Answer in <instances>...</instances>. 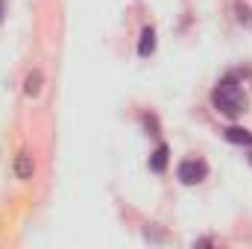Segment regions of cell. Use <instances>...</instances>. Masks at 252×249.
Returning <instances> with one entry per match:
<instances>
[{"label":"cell","instance_id":"6","mask_svg":"<svg viewBox=\"0 0 252 249\" xmlns=\"http://www.w3.org/2000/svg\"><path fill=\"white\" fill-rule=\"evenodd\" d=\"M15 176L18 179H32V156L30 153H21L15 158Z\"/></svg>","mask_w":252,"mask_h":249},{"label":"cell","instance_id":"3","mask_svg":"<svg viewBox=\"0 0 252 249\" xmlns=\"http://www.w3.org/2000/svg\"><path fill=\"white\" fill-rule=\"evenodd\" d=\"M167 156H170V150H167L164 144H158L156 153L150 156V170H153V173H164V167H167Z\"/></svg>","mask_w":252,"mask_h":249},{"label":"cell","instance_id":"5","mask_svg":"<svg viewBox=\"0 0 252 249\" xmlns=\"http://www.w3.org/2000/svg\"><path fill=\"white\" fill-rule=\"evenodd\" d=\"M153 50H156V30L153 27H144L141 41H138V56H150Z\"/></svg>","mask_w":252,"mask_h":249},{"label":"cell","instance_id":"8","mask_svg":"<svg viewBox=\"0 0 252 249\" xmlns=\"http://www.w3.org/2000/svg\"><path fill=\"white\" fill-rule=\"evenodd\" d=\"M235 12H238V21H241L244 27H250V30H252V9H250V6H247V3H238V6H235Z\"/></svg>","mask_w":252,"mask_h":249},{"label":"cell","instance_id":"2","mask_svg":"<svg viewBox=\"0 0 252 249\" xmlns=\"http://www.w3.org/2000/svg\"><path fill=\"white\" fill-rule=\"evenodd\" d=\"M176 176H179L182 185H199V182L208 176V164L199 161V158H188V161H182V164L176 167Z\"/></svg>","mask_w":252,"mask_h":249},{"label":"cell","instance_id":"1","mask_svg":"<svg viewBox=\"0 0 252 249\" xmlns=\"http://www.w3.org/2000/svg\"><path fill=\"white\" fill-rule=\"evenodd\" d=\"M211 103H214V109H217L220 115H226V118H238V115L247 112V94H244V88H241L232 76H226V79H220V82L214 85Z\"/></svg>","mask_w":252,"mask_h":249},{"label":"cell","instance_id":"9","mask_svg":"<svg viewBox=\"0 0 252 249\" xmlns=\"http://www.w3.org/2000/svg\"><path fill=\"white\" fill-rule=\"evenodd\" d=\"M0 18H3V0H0Z\"/></svg>","mask_w":252,"mask_h":249},{"label":"cell","instance_id":"7","mask_svg":"<svg viewBox=\"0 0 252 249\" xmlns=\"http://www.w3.org/2000/svg\"><path fill=\"white\" fill-rule=\"evenodd\" d=\"M24 91H27L30 97H35V94L41 91V73H38V70H32V73L27 76V85H24Z\"/></svg>","mask_w":252,"mask_h":249},{"label":"cell","instance_id":"10","mask_svg":"<svg viewBox=\"0 0 252 249\" xmlns=\"http://www.w3.org/2000/svg\"><path fill=\"white\" fill-rule=\"evenodd\" d=\"M250 161H252V156H250Z\"/></svg>","mask_w":252,"mask_h":249},{"label":"cell","instance_id":"4","mask_svg":"<svg viewBox=\"0 0 252 249\" xmlns=\"http://www.w3.org/2000/svg\"><path fill=\"white\" fill-rule=\"evenodd\" d=\"M223 135H226V141H232V144H244V147H252V132H250V129H241V126H229Z\"/></svg>","mask_w":252,"mask_h":249}]
</instances>
